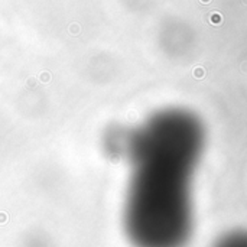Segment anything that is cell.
Masks as SVG:
<instances>
[{
  "label": "cell",
  "mask_w": 247,
  "mask_h": 247,
  "mask_svg": "<svg viewBox=\"0 0 247 247\" xmlns=\"http://www.w3.org/2000/svg\"><path fill=\"white\" fill-rule=\"evenodd\" d=\"M205 145L201 119L165 109L127 132L123 226L134 247H185L192 234V178Z\"/></svg>",
  "instance_id": "cell-1"
},
{
  "label": "cell",
  "mask_w": 247,
  "mask_h": 247,
  "mask_svg": "<svg viewBox=\"0 0 247 247\" xmlns=\"http://www.w3.org/2000/svg\"><path fill=\"white\" fill-rule=\"evenodd\" d=\"M214 247H247V230H234L222 234Z\"/></svg>",
  "instance_id": "cell-2"
}]
</instances>
